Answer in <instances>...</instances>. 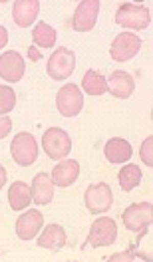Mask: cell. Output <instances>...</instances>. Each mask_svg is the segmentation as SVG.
<instances>
[{"label":"cell","instance_id":"cell-27","mask_svg":"<svg viewBox=\"0 0 153 262\" xmlns=\"http://www.w3.org/2000/svg\"><path fill=\"white\" fill-rule=\"evenodd\" d=\"M6 185V169L0 165V189Z\"/></svg>","mask_w":153,"mask_h":262},{"label":"cell","instance_id":"cell-3","mask_svg":"<svg viewBox=\"0 0 153 262\" xmlns=\"http://www.w3.org/2000/svg\"><path fill=\"white\" fill-rule=\"evenodd\" d=\"M56 107L64 117H76L84 107V94L78 83H66L56 94Z\"/></svg>","mask_w":153,"mask_h":262},{"label":"cell","instance_id":"cell-1","mask_svg":"<svg viewBox=\"0 0 153 262\" xmlns=\"http://www.w3.org/2000/svg\"><path fill=\"white\" fill-rule=\"evenodd\" d=\"M116 22L129 30H145L151 24V12L147 6L123 2L116 12Z\"/></svg>","mask_w":153,"mask_h":262},{"label":"cell","instance_id":"cell-19","mask_svg":"<svg viewBox=\"0 0 153 262\" xmlns=\"http://www.w3.org/2000/svg\"><path fill=\"white\" fill-rule=\"evenodd\" d=\"M32 203V191L24 181H16L8 189V205L12 211H24Z\"/></svg>","mask_w":153,"mask_h":262},{"label":"cell","instance_id":"cell-9","mask_svg":"<svg viewBox=\"0 0 153 262\" xmlns=\"http://www.w3.org/2000/svg\"><path fill=\"white\" fill-rule=\"evenodd\" d=\"M139 50H141V38L137 34L121 32L112 42L110 54H112V60H116V62H127L132 58H136Z\"/></svg>","mask_w":153,"mask_h":262},{"label":"cell","instance_id":"cell-22","mask_svg":"<svg viewBox=\"0 0 153 262\" xmlns=\"http://www.w3.org/2000/svg\"><path fill=\"white\" fill-rule=\"evenodd\" d=\"M56 38H58L56 30L46 22H38L34 26V30H32V40L40 48H52L56 44Z\"/></svg>","mask_w":153,"mask_h":262},{"label":"cell","instance_id":"cell-11","mask_svg":"<svg viewBox=\"0 0 153 262\" xmlns=\"http://www.w3.org/2000/svg\"><path fill=\"white\" fill-rule=\"evenodd\" d=\"M26 66L18 52H4L0 56V78L8 83H16L24 78Z\"/></svg>","mask_w":153,"mask_h":262},{"label":"cell","instance_id":"cell-26","mask_svg":"<svg viewBox=\"0 0 153 262\" xmlns=\"http://www.w3.org/2000/svg\"><path fill=\"white\" fill-rule=\"evenodd\" d=\"M8 44V30L4 26H0V50Z\"/></svg>","mask_w":153,"mask_h":262},{"label":"cell","instance_id":"cell-20","mask_svg":"<svg viewBox=\"0 0 153 262\" xmlns=\"http://www.w3.org/2000/svg\"><path fill=\"white\" fill-rule=\"evenodd\" d=\"M82 90L90 96H103L107 92V80L100 72L88 70L84 74V78H82Z\"/></svg>","mask_w":153,"mask_h":262},{"label":"cell","instance_id":"cell-24","mask_svg":"<svg viewBox=\"0 0 153 262\" xmlns=\"http://www.w3.org/2000/svg\"><path fill=\"white\" fill-rule=\"evenodd\" d=\"M139 155H141V161L147 165V167H153V137L151 135L141 143Z\"/></svg>","mask_w":153,"mask_h":262},{"label":"cell","instance_id":"cell-12","mask_svg":"<svg viewBox=\"0 0 153 262\" xmlns=\"http://www.w3.org/2000/svg\"><path fill=\"white\" fill-rule=\"evenodd\" d=\"M44 227V214L40 211H26L16 219V234L20 241H32Z\"/></svg>","mask_w":153,"mask_h":262},{"label":"cell","instance_id":"cell-14","mask_svg":"<svg viewBox=\"0 0 153 262\" xmlns=\"http://www.w3.org/2000/svg\"><path fill=\"white\" fill-rule=\"evenodd\" d=\"M107 92L118 99H127L134 92H136V80L132 74L123 72V70H116L112 72L110 80H107Z\"/></svg>","mask_w":153,"mask_h":262},{"label":"cell","instance_id":"cell-16","mask_svg":"<svg viewBox=\"0 0 153 262\" xmlns=\"http://www.w3.org/2000/svg\"><path fill=\"white\" fill-rule=\"evenodd\" d=\"M103 155L110 163H127L134 155L132 143L123 137H112L105 145H103Z\"/></svg>","mask_w":153,"mask_h":262},{"label":"cell","instance_id":"cell-8","mask_svg":"<svg viewBox=\"0 0 153 262\" xmlns=\"http://www.w3.org/2000/svg\"><path fill=\"white\" fill-rule=\"evenodd\" d=\"M121 221H123L125 229L132 230V232L147 230V227L151 225L153 221L151 203H134V205H129L121 214Z\"/></svg>","mask_w":153,"mask_h":262},{"label":"cell","instance_id":"cell-17","mask_svg":"<svg viewBox=\"0 0 153 262\" xmlns=\"http://www.w3.org/2000/svg\"><path fill=\"white\" fill-rule=\"evenodd\" d=\"M32 201L36 205H48L54 199V183L48 173H38L32 181Z\"/></svg>","mask_w":153,"mask_h":262},{"label":"cell","instance_id":"cell-13","mask_svg":"<svg viewBox=\"0 0 153 262\" xmlns=\"http://www.w3.org/2000/svg\"><path fill=\"white\" fill-rule=\"evenodd\" d=\"M50 177L56 187H70L80 177V163L74 159H60V163L54 165Z\"/></svg>","mask_w":153,"mask_h":262},{"label":"cell","instance_id":"cell-5","mask_svg":"<svg viewBox=\"0 0 153 262\" xmlns=\"http://www.w3.org/2000/svg\"><path fill=\"white\" fill-rule=\"evenodd\" d=\"M84 203H85V209H88L92 214H100V213L110 211L112 205H114L112 187H110L107 183L90 185L84 193Z\"/></svg>","mask_w":153,"mask_h":262},{"label":"cell","instance_id":"cell-15","mask_svg":"<svg viewBox=\"0 0 153 262\" xmlns=\"http://www.w3.org/2000/svg\"><path fill=\"white\" fill-rule=\"evenodd\" d=\"M40 14V2L38 0H16L12 4V18L14 24L20 28H30Z\"/></svg>","mask_w":153,"mask_h":262},{"label":"cell","instance_id":"cell-23","mask_svg":"<svg viewBox=\"0 0 153 262\" xmlns=\"http://www.w3.org/2000/svg\"><path fill=\"white\" fill-rule=\"evenodd\" d=\"M16 107V92L10 85H0V115L10 114Z\"/></svg>","mask_w":153,"mask_h":262},{"label":"cell","instance_id":"cell-21","mask_svg":"<svg viewBox=\"0 0 153 262\" xmlns=\"http://www.w3.org/2000/svg\"><path fill=\"white\" fill-rule=\"evenodd\" d=\"M141 167L139 165H134V163H127L125 167H121V171H119L118 175V181H119V187L125 191V193H129V191H134L136 187L141 185Z\"/></svg>","mask_w":153,"mask_h":262},{"label":"cell","instance_id":"cell-18","mask_svg":"<svg viewBox=\"0 0 153 262\" xmlns=\"http://www.w3.org/2000/svg\"><path fill=\"white\" fill-rule=\"evenodd\" d=\"M66 241H68V236H66L64 227H60V225H48L44 229V232L40 234V238H38L36 245L40 246V248H48V250H60L62 246H66Z\"/></svg>","mask_w":153,"mask_h":262},{"label":"cell","instance_id":"cell-28","mask_svg":"<svg viewBox=\"0 0 153 262\" xmlns=\"http://www.w3.org/2000/svg\"><path fill=\"white\" fill-rule=\"evenodd\" d=\"M28 56H30L32 60H40V54H38V50H36V48H30V50H28Z\"/></svg>","mask_w":153,"mask_h":262},{"label":"cell","instance_id":"cell-4","mask_svg":"<svg viewBox=\"0 0 153 262\" xmlns=\"http://www.w3.org/2000/svg\"><path fill=\"white\" fill-rule=\"evenodd\" d=\"M42 147L50 159L60 161L66 159V155L72 151V139L62 127H50L42 135Z\"/></svg>","mask_w":153,"mask_h":262},{"label":"cell","instance_id":"cell-6","mask_svg":"<svg viewBox=\"0 0 153 262\" xmlns=\"http://www.w3.org/2000/svg\"><path fill=\"white\" fill-rule=\"evenodd\" d=\"M116 241H118L116 221L110 216H102L92 225V229L88 232V238H85V245L94 246V248H102V246L114 245Z\"/></svg>","mask_w":153,"mask_h":262},{"label":"cell","instance_id":"cell-25","mask_svg":"<svg viewBox=\"0 0 153 262\" xmlns=\"http://www.w3.org/2000/svg\"><path fill=\"white\" fill-rule=\"evenodd\" d=\"M12 131V119L8 115H0V139H4Z\"/></svg>","mask_w":153,"mask_h":262},{"label":"cell","instance_id":"cell-10","mask_svg":"<svg viewBox=\"0 0 153 262\" xmlns=\"http://www.w3.org/2000/svg\"><path fill=\"white\" fill-rule=\"evenodd\" d=\"M100 0H82L74 12L72 18V28L76 32H90L96 22H98V14H100Z\"/></svg>","mask_w":153,"mask_h":262},{"label":"cell","instance_id":"cell-2","mask_svg":"<svg viewBox=\"0 0 153 262\" xmlns=\"http://www.w3.org/2000/svg\"><path fill=\"white\" fill-rule=\"evenodd\" d=\"M10 155H12L14 163L20 167L34 165L38 159V143H36L34 135L28 131L16 133V137L10 143Z\"/></svg>","mask_w":153,"mask_h":262},{"label":"cell","instance_id":"cell-7","mask_svg":"<svg viewBox=\"0 0 153 262\" xmlns=\"http://www.w3.org/2000/svg\"><path fill=\"white\" fill-rule=\"evenodd\" d=\"M74 68H76V54L68 48H58L56 52H52L46 72L52 80L64 82L74 74Z\"/></svg>","mask_w":153,"mask_h":262}]
</instances>
